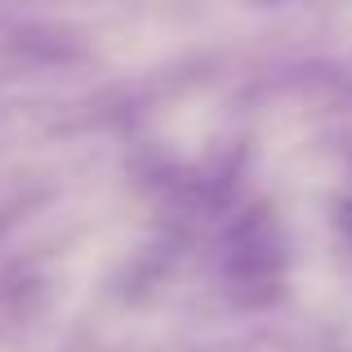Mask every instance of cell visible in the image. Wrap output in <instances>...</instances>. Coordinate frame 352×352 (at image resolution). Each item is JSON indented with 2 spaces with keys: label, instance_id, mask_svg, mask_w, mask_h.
Returning a JSON list of instances; mask_svg holds the SVG:
<instances>
[]
</instances>
